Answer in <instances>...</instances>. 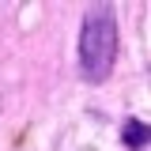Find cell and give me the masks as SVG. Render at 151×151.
Instances as JSON below:
<instances>
[{"label":"cell","mask_w":151,"mask_h":151,"mask_svg":"<svg viewBox=\"0 0 151 151\" xmlns=\"http://www.w3.org/2000/svg\"><path fill=\"white\" fill-rule=\"evenodd\" d=\"M76 64L87 83L110 79L113 64H117V15H113V8L98 4L83 15L79 38H76Z\"/></svg>","instance_id":"cell-1"},{"label":"cell","mask_w":151,"mask_h":151,"mask_svg":"<svg viewBox=\"0 0 151 151\" xmlns=\"http://www.w3.org/2000/svg\"><path fill=\"white\" fill-rule=\"evenodd\" d=\"M121 144L129 151H147V121L144 117H125V125H121Z\"/></svg>","instance_id":"cell-2"}]
</instances>
